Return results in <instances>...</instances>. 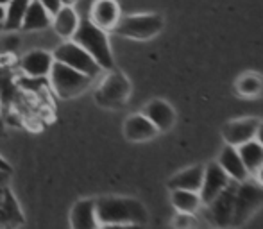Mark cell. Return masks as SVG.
<instances>
[{
	"label": "cell",
	"mask_w": 263,
	"mask_h": 229,
	"mask_svg": "<svg viewBox=\"0 0 263 229\" xmlns=\"http://www.w3.org/2000/svg\"><path fill=\"white\" fill-rule=\"evenodd\" d=\"M95 208L101 224H140L145 226L149 212L142 201L133 197H101L95 199Z\"/></svg>",
	"instance_id": "1"
},
{
	"label": "cell",
	"mask_w": 263,
	"mask_h": 229,
	"mask_svg": "<svg viewBox=\"0 0 263 229\" xmlns=\"http://www.w3.org/2000/svg\"><path fill=\"white\" fill-rule=\"evenodd\" d=\"M72 40L76 43H79L97 61V65L102 70H113L115 59L109 47V40H107V32L104 29L97 27L90 18L79 22L77 31L73 32Z\"/></svg>",
	"instance_id": "2"
},
{
	"label": "cell",
	"mask_w": 263,
	"mask_h": 229,
	"mask_svg": "<svg viewBox=\"0 0 263 229\" xmlns=\"http://www.w3.org/2000/svg\"><path fill=\"white\" fill-rule=\"evenodd\" d=\"M47 79H49V86L55 97L65 99V101L79 97L91 84V77L84 75V73L77 72V70L70 68L59 61H54Z\"/></svg>",
	"instance_id": "3"
},
{
	"label": "cell",
	"mask_w": 263,
	"mask_h": 229,
	"mask_svg": "<svg viewBox=\"0 0 263 229\" xmlns=\"http://www.w3.org/2000/svg\"><path fill=\"white\" fill-rule=\"evenodd\" d=\"M263 206V186L249 177L243 183H238L235 195V209H233L231 229L246 226L253 215Z\"/></svg>",
	"instance_id": "4"
},
{
	"label": "cell",
	"mask_w": 263,
	"mask_h": 229,
	"mask_svg": "<svg viewBox=\"0 0 263 229\" xmlns=\"http://www.w3.org/2000/svg\"><path fill=\"white\" fill-rule=\"evenodd\" d=\"M131 97V83L122 72L107 70V75L95 90V101L102 108L118 109L127 104Z\"/></svg>",
	"instance_id": "5"
},
{
	"label": "cell",
	"mask_w": 263,
	"mask_h": 229,
	"mask_svg": "<svg viewBox=\"0 0 263 229\" xmlns=\"http://www.w3.org/2000/svg\"><path fill=\"white\" fill-rule=\"evenodd\" d=\"M163 25H165V22L156 13L129 14V16H120L113 31L118 36H124V38L151 40L163 31Z\"/></svg>",
	"instance_id": "6"
},
{
	"label": "cell",
	"mask_w": 263,
	"mask_h": 229,
	"mask_svg": "<svg viewBox=\"0 0 263 229\" xmlns=\"http://www.w3.org/2000/svg\"><path fill=\"white\" fill-rule=\"evenodd\" d=\"M238 183L231 181L217 197L208 204H202L201 212L210 227L215 229H231L233 209H235V195Z\"/></svg>",
	"instance_id": "7"
},
{
	"label": "cell",
	"mask_w": 263,
	"mask_h": 229,
	"mask_svg": "<svg viewBox=\"0 0 263 229\" xmlns=\"http://www.w3.org/2000/svg\"><path fill=\"white\" fill-rule=\"evenodd\" d=\"M52 56L55 61L63 63V65L70 66V68L77 70V72L84 73V75L91 77V79L97 77L99 73L102 72V68L97 65V61H95L79 43L73 42V40H66L65 43H61V45L54 50Z\"/></svg>",
	"instance_id": "8"
},
{
	"label": "cell",
	"mask_w": 263,
	"mask_h": 229,
	"mask_svg": "<svg viewBox=\"0 0 263 229\" xmlns=\"http://www.w3.org/2000/svg\"><path fill=\"white\" fill-rule=\"evenodd\" d=\"M258 125H260V118L256 117H246V118H236V120H229L222 127V138L228 145H242V143L249 142V140L256 138Z\"/></svg>",
	"instance_id": "9"
},
{
	"label": "cell",
	"mask_w": 263,
	"mask_h": 229,
	"mask_svg": "<svg viewBox=\"0 0 263 229\" xmlns=\"http://www.w3.org/2000/svg\"><path fill=\"white\" fill-rule=\"evenodd\" d=\"M229 183H231V179H229L228 174L222 170V167L217 163V161H211V163L206 165L201 190H199L202 204H208V202L213 201V199L217 197Z\"/></svg>",
	"instance_id": "10"
},
{
	"label": "cell",
	"mask_w": 263,
	"mask_h": 229,
	"mask_svg": "<svg viewBox=\"0 0 263 229\" xmlns=\"http://www.w3.org/2000/svg\"><path fill=\"white\" fill-rule=\"evenodd\" d=\"M54 56L45 50H31L20 59V70L25 73V77L31 79H45L49 75L50 68L54 65Z\"/></svg>",
	"instance_id": "11"
},
{
	"label": "cell",
	"mask_w": 263,
	"mask_h": 229,
	"mask_svg": "<svg viewBox=\"0 0 263 229\" xmlns=\"http://www.w3.org/2000/svg\"><path fill=\"white\" fill-rule=\"evenodd\" d=\"M24 224V213L16 197L7 186L0 184V229H18Z\"/></svg>",
	"instance_id": "12"
},
{
	"label": "cell",
	"mask_w": 263,
	"mask_h": 229,
	"mask_svg": "<svg viewBox=\"0 0 263 229\" xmlns=\"http://www.w3.org/2000/svg\"><path fill=\"white\" fill-rule=\"evenodd\" d=\"M122 13L117 0H93L90 7V20L104 31H113Z\"/></svg>",
	"instance_id": "13"
},
{
	"label": "cell",
	"mask_w": 263,
	"mask_h": 229,
	"mask_svg": "<svg viewBox=\"0 0 263 229\" xmlns=\"http://www.w3.org/2000/svg\"><path fill=\"white\" fill-rule=\"evenodd\" d=\"M217 163L222 167V170L228 174L229 179L235 181V183H243V181H247L251 177L246 165H243L242 158H240L238 149H236L235 145H228V143H226L224 149L218 154Z\"/></svg>",
	"instance_id": "14"
},
{
	"label": "cell",
	"mask_w": 263,
	"mask_h": 229,
	"mask_svg": "<svg viewBox=\"0 0 263 229\" xmlns=\"http://www.w3.org/2000/svg\"><path fill=\"white\" fill-rule=\"evenodd\" d=\"M142 113L153 122L154 127H156L159 132L170 131V129L174 127V124H176V111H174V108L168 102L161 101V99L151 101L149 104L143 108Z\"/></svg>",
	"instance_id": "15"
},
{
	"label": "cell",
	"mask_w": 263,
	"mask_h": 229,
	"mask_svg": "<svg viewBox=\"0 0 263 229\" xmlns=\"http://www.w3.org/2000/svg\"><path fill=\"white\" fill-rule=\"evenodd\" d=\"M101 222L97 217L95 199H83L76 202L70 212V227L72 229H99Z\"/></svg>",
	"instance_id": "16"
},
{
	"label": "cell",
	"mask_w": 263,
	"mask_h": 229,
	"mask_svg": "<svg viewBox=\"0 0 263 229\" xmlns=\"http://www.w3.org/2000/svg\"><path fill=\"white\" fill-rule=\"evenodd\" d=\"M158 135L159 131L143 113L131 115L124 124V136L129 142H149V140L156 138Z\"/></svg>",
	"instance_id": "17"
},
{
	"label": "cell",
	"mask_w": 263,
	"mask_h": 229,
	"mask_svg": "<svg viewBox=\"0 0 263 229\" xmlns=\"http://www.w3.org/2000/svg\"><path fill=\"white\" fill-rule=\"evenodd\" d=\"M202 177H204V165H192V167L174 174L166 183V186H168V190L199 192L202 184Z\"/></svg>",
	"instance_id": "18"
},
{
	"label": "cell",
	"mask_w": 263,
	"mask_h": 229,
	"mask_svg": "<svg viewBox=\"0 0 263 229\" xmlns=\"http://www.w3.org/2000/svg\"><path fill=\"white\" fill-rule=\"evenodd\" d=\"M79 14H77L76 7L73 6H63L61 9L52 16V29L55 34H59L63 40H72L73 32L77 31L79 25Z\"/></svg>",
	"instance_id": "19"
},
{
	"label": "cell",
	"mask_w": 263,
	"mask_h": 229,
	"mask_svg": "<svg viewBox=\"0 0 263 229\" xmlns=\"http://www.w3.org/2000/svg\"><path fill=\"white\" fill-rule=\"evenodd\" d=\"M50 24H52V16L47 13L40 0H31L22 22V31H43V29H49Z\"/></svg>",
	"instance_id": "20"
},
{
	"label": "cell",
	"mask_w": 263,
	"mask_h": 229,
	"mask_svg": "<svg viewBox=\"0 0 263 229\" xmlns=\"http://www.w3.org/2000/svg\"><path fill=\"white\" fill-rule=\"evenodd\" d=\"M170 202L179 213H199L202 208L199 192L190 190H170Z\"/></svg>",
	"instance_id": "21"
},
{
	"label": "cell",
	"mask_w": 263,
	"mask_h": 229,
	"mask_svg": "<svg viewBox=\"0 0 263 229\" xmlns=\"http://www.w3.org/2000/svg\"><path fill=\"white\" fill-rule=\"evenodd\" d=\"M236 149H238V154H240V158H242L249 176H253V174L263 165V145L254 138V140H249V142L242 143V145H238Z\"/></svg>",
	"instance_id": "22"
},
{
	"label": "cell",
	"mask_w": 263,
	"mask_h": 229,
	"mask_svg": "<svg viewBox=\"0 0 263 229\" xmlns=\"http://www.w3.org/2000/svg\"><path fill=\"white\" fill-rule=\"evenodd\" d=\"M236 93L243 99H254L263 93V77L256 72H247L236 79Z\"/></svg>",
	"instance_id": "23"
},
{
	"label": "cell",
	"mask_w": 263,
	"mask_h": 229,
	"mask_svg": "<svg viewBox=\"0 0 263 229\" xmlns=\"http://www.w3.org/2000/svg\"><path fill=\"white\" fill-rule=\"evenodd\" d=\"M31 0H9L6 4V20H4V31H16L22 29V22L27 13Z\"/></svg>",
	"instance_id": "24"
},
{
	"label": "cell",
	"mask_w": 263,
	"mask_h": 229,
	"mask_svg": "<svg viewBox=\"0 0 263 229\" xmlns=\"http://www.w3.org/2000/svg\"><path fill=\"white\" fill-rule=\"evenodd\" d=\"M170 227L172 229H201L197 213H179L172 217L170 220Z\"/></svg>",
	"instance_id": "25"
},
{
	"label": "cell",
	"mask_w": 263,
	"mask_h": 229,
	"mask_svg": "<svg viewBox=\"0 0 263 229\" xmlns=\"http://www.w3.org/2000/svg\"><path fill=\"white\" fill-rule=\"evenodd\" d=\"M40 4H42V6L45 7L47 13H49L50 16H54V14L58 13V11L63 7L61 0H40Z\"/></svg>",
	"instance_id": "26"
},
{
	"label": "cell",
	"mask_w": 263,
	"mask_h": 229,
	"mask_svg": "<svg viewBox=\"0 0 263 229\" xmlns=\"http://www.w3.org/2000/svg\"><path fill=\"white\" fill-rule=\"evenodd\" d=\"M99 229H145L140 224H101Z\"/></svg>",
	"instance_id": "27"
},
{
	"label": "cell",
	"mask_w": 263,
	"mask_h": 229,
	"mask_svg": "<svg viewBox=\"0 0 263 229\" xmlns=\"http://www.w3.org/2000/svg\"><path fill=\"white\" fill-rule=\"evenodd\" d=\"M251 177H253V179L256 181V183L260 184V186H263V165H261V167L258 168V170L254 172V174H253V176H251Z\"/></svg>",
	"instance_id": "28"
},
{
	"label": "cell",
	"mask_w": 263,
	"mask_h": 229,
	"mask_svg": "<svg viewBox=\"0 0 263 229\" xmlns=\"http://www.w3.org/2000/svg\"><path fill=\"white\" fill-rule=\"evenodd\" d=\"M0 170H2V172H6V174H11V170H13V168H11V165L7 163V161L4 160L2 156H0Z\"/></svg>",
	"instance_id": "29"
},
{
	"label": "cell",
	"mask_w": 263,
	"mask_h": 229,
	"mask_svg": "<svg viewBox=\"0 0 263 229\" xmlns=\"http://www.w3.org/2000/svg\"><path fill=\"white\" fill-rule=\"evenodd\" d=\"M256 140L263 145V120H260V125H258V132H256Z\"/></svg>",
	"instance_id": "30"
},
{
	"label": "cell",
	"mask_w": 263,
	"mask_h": 229,
	"mask_svg": "<svg viewBox=\"0 0 263 229\" xmlns=\"http://www.w3.org/2000/svg\"><path fill=\"white\" fill-rule=\"evenodd\" d=\"M4 20H6V6L0 4V29H4Z\"/></svg>",
	"instance_id": "31"
},
{
	"label": "cell",
	"mask_w": 263,
	"mask_h": 229,
	"mask_svg": "<svg viewBox=\"0 0 263 229\" xmlns=\"http://www.w3.org/2000/svg\"><path fill=\"white\" fill-rule=\"evenodd\" d=\"M7 63H13V58L6 56V54H4V56H0V66H6Z\"/></svg>",
	"instance_id": "32"
},
{
	"label": "cell",
	"mask_w": 263,
	"mask_h": 229,
	"mask_svg": "<svg viewBox=\"0 0 263 229\" xmlns=\"http://www.w3.org/2000/svg\"><path fill=\"white\" fill-rule=\"evenodd\" d=\"M7 177H9V174H6V172H2L0 170V184H4L7 181Z\"/></svg>",
	"instance_id": "33"
},
{
	"label": "cell",
	"mask_w": 263,
	"mask_h": 229,
	"mask_svg": "<svg viewBox=\"0 0 263 229\" xmlns=\"http://www.w3.org/2000/svg\"><path fill=\"white\" fill-rule=\"evenodd\" d=\"M76 2L77 0H61L63 6H76Z\"/></svg>",
	"instance_id": "34"
},
{
	"label": "cell",
	"mask_w": 263,
	"mask_h": 229,
	"mask_svg": "<svg viewBox=\"0 0 263 229\" xmlns=\"http://www.w3.org/2000/svg\"><path fill=\"white\" fill-rule=\"evenodd\" d=\"M7 2H9V0H0V4H2V6H6Z\"/></svg>",
	"instance_id": "35"
},
{
	"label": "cell",
	"mask_w": 263,
	"mask_h": 229,
	"mask_svg": "<svg viewBox=\"0 0 263 229\" xmlns=\"http://www.w3.org/2000/svg\"><path fill=\"white\" fill-rule=\"evenodd\" d=\"M208 229H215V227H208Z\"/></svg>",
	"instance_id": "36"
}]
</instances>
